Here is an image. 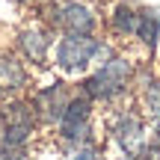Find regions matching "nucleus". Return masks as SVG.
Returning <instances> with one entry per match:
<instances>
[{
	"label": "nucleus",
	"mask_w": 160,
	"mask_h": 160,
	"mask_svg": "<svg viewBox=\"0 0 160 160\" xmlns=\"http://www.w3.org/2000/svg\"><path fill=\"white\" fill-rule=\"evenodd\" d=\"M24 65L18 62L15 57H6V53H0V98L3 95H12V92H18L24 86Z\"/></svg>",
	"instance_id": "nucleus-9"
},
{
	"label": "nucleus",
	"mask_w": 160,
	"mask_h": 160,
	"mask_svg": "<svg viewBox=\"0 0 160 160\" xmlns=\"http://www.w3.org/2000/svg\"><path fill=\"white\" fill-rule=\"evenodd\" d=\"M89 116H92V101L89 95H77L68 101L62 119H59V131H62V139L68 142H80V139L89 133Z\"/></svg>",
	"instance_id": "nucleus-5"
},
{
	"label": "nucleus",
	"mask_w": 160,
	"mask_h": 160,
	"mask_svg": "<svg viewBox=\"0 0 160 160\" xmlns=\"http://www.w3.org/2000/svg\"><path fill=\"white\" fill-rule=\"evenodd\" d=\"M0 160H24L21 148H9V145H0Z\"/></svg>",
	"instance_id": "nucleus-13"
},
{
	"label": "nucleus",
	"mask_w": 160,
	"mask_h": 160,
	"mask_svg": "<svg viewBox=\"0 0 160 160\" xmlns=\"http://www.w3.org/2000/svg\"><path fill=\"white\" fill-rule=\"evenodd\" d=\"M145 110L160 122V83H151L145 89Z\"/></svg>",
	"instance_id": "nucleus-12"
},
{
	"label": "nucleus",
	"mask_w": 160,
	"mask_h": 160,
	"mask_svg": "<svg viewBox=\"0 0 160 160\" xmlns=\"http://www.w3.org/2000/svg\"><path fill=\"white\" fill-rule=\"evenodd\" d=\"M18 51L27 62H36V65H45V57L51 51V36L48 30L42 27H27L18 33Z\"/></svg>",
	"instance_id": "nucleus-7"
},
{
	"label": "nucleus",
	"mask_w": 160,
	"mask_h": 160,
	"mask_svg": "<svg viewBox=\"0 0 160 160\" xmlns=\"http://www.w3.org/2000/svg\"><path fill=\"white\" fill-rule=\"evenodd\" d=\"M33 125H36V119H33V113H30V107H24V104H9V107L0 113V131H3L0 145L21 148L30 139V133H33Z\"/></svg>",
	"instance_id": "nucleus-3"
},
{
	"label": "nucleus",
	"mask_w": 160,
	"mask_h": 160,
	"mask_svg": "<svg viewBox=\"0 0 160 160\" xmlns=\"http://www.w3.org/2000/svg\"><path fill=\"white\" fill-rule=\"evenodd\" d=\"M145 160H160V139H157V142H154V145L148 148V154H145Z\"/></svg>",
	"instance_id": "nucleus-15"
},
{
	"label": "nucleus",
	"mask_w": 160,
	"mask_h": 160,
	"mask_svg": "<svg viewBox=\"0 0 160 160\" xmlns=\"http://www.w3.org/2000/svg\"><path fill=\"white\" fill-rule=\"evenodd\" d=\"M101 51L104 45L95 36H65L57 45V65L68 74H77V71L89 68Z\"/></svg>",
	"instance_id": "nucleus-2"
},
{
	"label": "nucleus",
	"mask_w": 160,
	"mask_h": 160,
	"mask_svg": "<svg viewBox=\"0 0 160 160\" xmlns=\"http://www.w3.org/2000/svg\"><path fill=\"white\" fill-rule=\"evenodd\" d=\"M74 160H101L98 157V151H92V148H83V151H77Z\"/></svg>",
	"instance_id": "nucleus-14"
},
{
	"label": "nucleus",
	"mask_w": 160,
	"mask_h": 160,
	"mask_svg": "<svg viewBox=\"0 0 160 160\" xmlns=\"http://www.w3.org/2000/svg\"><path fill=\"white\" fill-rule=\"evenodd\" d=\"M51 18L65 36H92L95 33V15L83 3H62L53 9Z\"/></svg>",
	"instance_id": "nucleus-4"
},
{
	"label": "nucleus",
	"mask_w": 160,
	"mask_h": 160,
	"mask_svg": "<svg viewBox=\"0 0 160 160\" xmlns=\"http://www.w3.org/2000/svg\"><path fill=\"white\" fill-rule=\"evenodd\" d=\"M131 74H133L131 62L122 59V57H113V59H107L101 68L92 71V77L86 80V95L98 98V101H110V98H116V95L125 92Z\"/></svg>",
	"instance_id": "nucleus-1"
},
{
	"label": "nucleus",
	"mask_w": 160,
	"mask_h": 160,
	"mask_svg": "<svg viewBox=\"0 0 160 160\" xmlns=\"http://www.w3.org/2000/svg\"><path fill=\"white\" fill-rule=\"evenodd\" d=\"M113 27H116V33H137V27H139V12H133L131 6H116L113 9Z\"/></svg>",
	"instance_id": "nucleus-11"
},
{
	"label": "nucleus",
	"mask_w": 160,
	"mask_h": 160,
	"mask_svg": "<svg viewBox=\"0 0 160 160\" xmlns=\"http://www.w3.org/2000/svg\"><path fill=\"white\" fill-rule=\"evenodd\" d=\"M137 36L142 39V45H145V48H154L157 36H160V12H139Z\"/></svg>",
	"instance_id": "nucleus-10"
},
{
	"label": "nucleus",
	"mask_w": 160,
	"mask_h": 160,
	"mask_svg": "<svg viewBox=\"0 0 160 160\" xmlns=\"http://www.w3.org/2000/svg\"><path fill=\"white\" fill-rule=\"evenodd\" d=\"M68 101H71L68 86H62V83L48 86V89L39 95V113H42V119H45V122H59L62 113H65V107H68Z\"/></svg>",
	"instance_id": "nucleus-8"
},
{
	"label": "nucleus",
	"mask_w": 160,
	"mask_h": 160,
	"mask_svg": "<svg viewBox=\"0 0 160 160\" xmlns=\"http://www.w3.org/2000/svg\"><path fill=\"white\" fill-rule=\"evenodd\" d=\"M113 139L128 157H137L142 154L145 148V128L137 116H119L113 125Z\"/></svg>",
	"instance_id": "nucleus-6"
}]
</instances>
